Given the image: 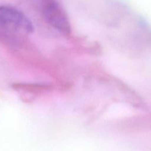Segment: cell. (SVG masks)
Segmentation results:
<instances>
[{
	"instance_id": "obj_1",
	"label": "cell",
	"mask_w": 151,
	"mask_h": 151,
	"mask_svg": "<svg viewBox=\"0 0 151 151\" xmlns=\"http://www.w3.org/2000/svg\"><path fill=\"white\" fill-rule=\"evenodd\" d=\"M33 26L22 12L10 6L0 7V36L10 42H16L22 35L30 33Z\"/></svg>"
},
{
	"instance_id": "obj_2",
	"label": "cell",
	"mask_w": 151,
	"mask_h": 151,
	"mask_svg": "<svg viewBox=\"0 0 151 151\" xmlns=\"http://www.w3.org/2000/svg\"><path fill=\"white\" fill-rule=\"evenodd\" d=\"M44 16L46 22L52 27L64 35H69L71 26L69 18L65 10L57 1H51L44 7Z\"/></svg>"
}]
</instances>
